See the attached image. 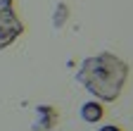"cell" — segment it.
<instances>
[{
	"instance_id": "obj_1",
	"label": "cell",
	"mask_w": 133,
	"mask_h": 131,
	"mask_svg": "<svg viewBox=\"0 0 133 131\" xmlns=\"http://www.w3.org/2000/svg\"><path fill=\"white\" fill-rule=\"evenodd\" d=\"M128 79V64L112 53H100L81 62L76 81L83 84L97 100H116Z\"/></svg>"
},
{
	"instance_id": "obj_2",
	"label": "cell",
	"mask_w": 133,
	"mask_h": 131,
	"mask_svg": "<svg viewBox=\"0 0 133 131\" xmlns=\"http://www.w3.org/2000/svg\"><path fill=\"white\" fill-rule=\"evenodd\" d=\"M24 34V24L14 12V0H0V50L10 48Z\"/></svg>"
},
{
	"instance_id": "obj_3",
	"label": "cell",
	"mask_w": 133,
	"mask_h": 131,
	"mask_svg": "<svg viewBox=\"0 0 133 131\" xmlns=\"http://www.w3.org/2000/svg\"><path fill=\"white\" fill-rule=\"evenodd\" d=\"M36 112H38V122L33 124V131H50V129L57 124V110H55V107H50V105H38Z\"/></svg>"
},
{
	"instance_id": "obj_4",
	"label": "cell",
	"mask_w": 133,
	"mask_h": 131,
	"mask_svg": "<svg viewBox=\"0 0 133 131\" xmlns=\"http://www.w3.org/2000/svg\"><path fill=\"white\" fill-rule=\"evenodd\" d=\"M81 117H83V122H88V124H97L100 119L105 117V105L100 100H88L86 105H81Z\"/></svg>"
},
{
	"instance_id": "obj_5",
	"label": "cell",
	"mask_w": 133,
	"mask_h": 131,
	"mask_svg": "<svg viewBox=\"0 0 133 131\" xmlns=\"http://www.w3.org/2000/svg\"><path fill=\"white\" fill-rule=\"evenodd\" d=\"M69 17H71L69 5H66V3H57V7L52 10V26L55 29H62L66 22H69Z\"/></svg>"
},
{
	"instance_id": "obj_6",
	"label": "cell",
	"mask_w": 133,
	"mask_h": 131,
	"mask_svg": "<svg viewBox=\"0 0 133 131\" xmlns=\"http://www.w3.org/2000/svg\"><path fill=\"white\" fill-rule=\"evenodd\" d=\"M100 131H121V129H119V126H114V124H105Z\"/></svg>"
}]
</instances>
